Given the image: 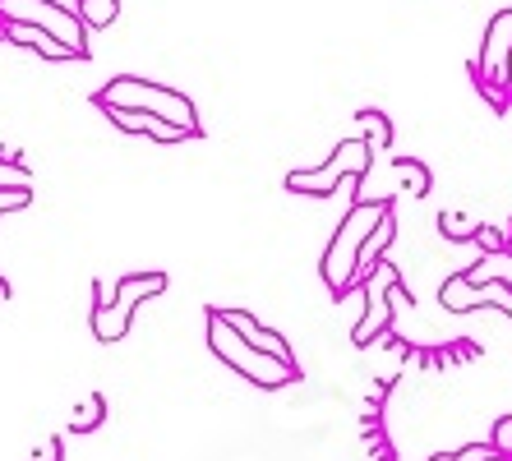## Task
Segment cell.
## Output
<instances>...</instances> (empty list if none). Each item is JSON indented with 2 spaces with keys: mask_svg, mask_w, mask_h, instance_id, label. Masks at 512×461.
<instances>
[{
  "mask_svg": "<svg viewBox=\"0 0 512 461\" xmlns=\"http://www.w3.org/2000/svg\"><path fill=\"white\" fill-rule=\"evenodd\" d=\"M97 107L102 111H148V116L167 120V125H180L185 134H199V111H194L190 97L167 88V83L134 79V74L111 79L107 88L97 93Z\"/></svg>",
  "mask_w": 512,
  "mask_h": 461,
  "instance_id": "6da1fadb",
  "label": "cell"
},
{
  "mask_svg": "<svg viewBox=\"0 0 512 461\" xmlns=\"http://www.w3.org/2000/svg\"><path fill=\"white\" fill-rule=\"evenodd\" d=\"M388 213H393V203H388V199H360L356 208L342 217V226L333 231V245L323 249V282H328V291H333V296H346L351 286H360L356 282L360 245H365V236H370V231Z\"/></svg>",
  "mask_w": 512,
  "mask_h": 461,
  "instance_id": "7a4b0ae2",
  "label": "cell"
},
{
  "mask_svg": "<svg viewBox=\"0 0 512 461\" xmlns=\"http://www.w3.org/2000/svg\"><path fill=\"white\" fill-rule=\"evenodd\" d=\"M208 346H213V355L222 365H231L240 379H250L254 388H282V383L300 379V365H286V360H273L268 351L250 346L222 319V309H208Z\"/></svg>",
  "mask_w": 512,
  "mask_h": 461,
  "instance_id": "3957f363",
  "label": "cell"
},
{
  "mask_svg": "<svg viewBox=\"0 0 512 461\" xmlns=\"http://www.w3.org/2000/svg\"><path fill=\"white\" fill-rule=\"evenodd\" d=\"M370 143L365 139H346L333 148V157L323 166H314V171H291L286 176V190L291 194H310V199H323V194H333L342 180H365L370 176Z\"/></svg>",
  "mask_w": 512,
  "mask_h": 461,
  "instance_id": "277c9868",
  "label": "cell"
},
{
  "mask_svg": "<svg viewBox=\"0 0 512 461\" xmlns=\"http://www.w3.org/2000/svg\"><path fill=\"white\" fill-rule=\"evenodd\" d=\"M0 19H5V24L42 28V33H51L56 42H65V47H70L79 60L88 56V28H84V19H79L74 10H60L56 0H0Z\"/></svg>",
  "mask_w": 512,
  "mask_h": 461,
  "instance_id": "5b68a950",
  "label": "cell"
},
{
  "mask_svg": "<svg viewBox=\"0 0 512 461\" xmlns=\"http://www.w3.org/2000/svg\"><path fill=\"white\" fill-rule=\"evenodd\" d=\"M508 51H512V10H499L485 28V42H480L476 56V83L485 88L494 102L503 107V79H508Z\"/></svg>",
  "mask_w": 512,
  "mask_h": 461,
  "instance_id": "8992f818",
  "label": "cell"
},
{
  "mask_svg": "<svg viewBox=\"0 0 512 461\" xmlns=\"http://www.w3.org/2000/svg\"><path fill=\"white\" fill-rule=\"evenodd\" d=\"M222 319L231 323V328L245 337L250 346H259V351H268L273 360H286V365H296V351H291V342H286L277 328H263L254 314H245V309H222Z\"/></svg>",
  "mask_w": 512,
  "mask_h": 461,
  "instance_id": "52a82bcc",
  "label": "cell"
},
{
  "mask_svg": "<svg viewBox=\"0 0 512 461\" xmlns=\"http://www.w3.org/2000/svg\"><path fill=\"white\" fill-rule=\"evenodd\" d=\"M130 323H134V305H93V332L97 342H125L130 337Z\"/></svg>",
  "mask_w": 512,
  "mask_h": 461,
  "instance_id": "ba28073f",
  "label": "cell"
},
{
  "mask_svg": "<svg viewBox=\"0 0 512 461\" xmlns=\"http://www.w3.org/2000/svg\"><path fill=\"white\" fill-rule=\"evenodd\" d=\"M393 236H397V222H393V213L383 217L379 226H374L370 236H365V245H360V259H356V282H365L374 272V263H383V254H388V245H393Z\"/></svg>",
  "mask_w": 512,
  "mask_h": 461,
  "instance_id": "9c48e42d",
  "label": "cell"
},
{
  "mask_svg": "<svg viewBox=\"0 0 512 461\" xmlns=\"http://www.w3.org/2000/svg\"><path fill=\"white\" fill-rule=\"evenodd\" d=\"M5 37L10 42H24V47H33L37 56H47V60H79L65 42H56L51 33H42V28H28V24H5Z\"/></svg>",
  "mask_w": 512,
  "mask_h": 461,
  "instance_id": "30bf717a",
  "label": "cell"
},
{
  "mask_svg": "<svg viewBox=\"0 0 512 461\" xmlns=\"http://www.w3.org/2000/svg\"><path fill=\"white\" fill-rule=\"evenodd\" d=\"M162 291H167V277H162V272H130V277L116 282V300L120 305H134V309H139V300L162 296Z\"/></svg>",
  "mask_w": 512,
  "mask_h": 461,
  "instance_id": "8fae6325",
  "label": "cell"
},
{
  "mask_svg": "<svg viewBox=\"0 0 512 461\" xmlns=\"http://www.w3.org/2000/svg\"><path fill=\"white\" fill-rule=\"evenodd\" d=\"M439 305L453 309V314H471V309H480V286L466 272H457V277H448L439 286Z\"/></svg>",
  "mask_w": 512,
  "mask_h": 461,
  "instance_id": "7c38bea8",
  "label": "cell"
},
{
  "mask_svg": "<svg viewBox=\"0 0 512 461\" xmlns=\"http://www.w3.org/2000/svg\"><path fill=\"white\" fill-rule=\"evenodd\" d=\"M365 120V143H370V153H388L393 148V120L383 116V111H360Z\"/></svg>",
  "mask_w": 512,
  "mask_h": 461,
  "instance_id": "4fadbf2b",
  "label": "cell"
},
{
  "mask_svg": "<svg viewBox=\"0 0 512 461\" xmlns=\"http://www.w3.org/2000/svg\"><path fill=\"white\" fill-rule=\"evenodd\" d=\"M102 420H107V397H102V392H93V397H88V402L70 415V429H74V434H93Z\"/></svg>",
  "mask_w": 512,
  "mask_h": 461,
  "instance_id": "5bb4252c",
  "label": "cell"
},
{
  "mask_svg": "<svg viewBox=\"0 0 512 461\" xmlns=\"http://www.w3.org/2000/svg\"><path fill=\"white\" fill-rule=\"evenodd\" d=\"M393 171H397V180L406 185V194L411 199H420V194H429V171L416 162V157H397L393 162Z\"/></svg>",
  "mask_w": 512,
  "mask_h": 461,
  "instance_id": "9a60e30c",
  "label": "cell"
},
{
  "mask_svg": "<svg viewBox=\"0 0 512 461\" xmlns=\"http://www.w3.org/2000/svg\"><path fill=\"white\" fill-rule=\"evenodd\" d=\"M439 231L448 240H476V226L466 222L462 213H439Z\"/></svg>",
  "mask_w": 512,
  "mask_h": 461,
  "instance_id": "2e32d148",
  "label": "cell"
},
{
  "mask_svg": "<svg viewBox=\"0 0 512 461\" xmlns=\"http://www.w3.org/2000/svg\"><path fill=\"white\" fill-rule=\"evenodd\" d=\"M489 457H499V452H494V443H471V448H462V452H448V457H429V461H489Z\"/></svg>",
  "mask_w": 512,
  "mask_h": 461,
  "instance_id": "e0dca14e",
  "label": "cell"
},
{
  "mask_svg": "<svg viewBox=\"0 0 512 461\" xmlns=\"http://www.w3.org/2000/svg\"><path fill=\"white\" fill-rule=\"evenodd\" d=\"M476 240L485 245V254H508V240L503 231H494V226H476Z\"/></svg>",
  "mask_w": 512,
  "mask_h": 461,
  "instance_id": "ac0fdd59",
  "label": "cell"
},
{
  "mask_svg": "<svg viewBox=\"0 0 512 461\" xmlns=\"http://www.w3.org/2000/svg\"><path fill=\"white\" fill-rule=\"evenodd\" d=\"M489 443H494V452H508L512 457V415H503L499 425H494V438H489Z\"/></svg>",
  "mask_w": 512,
  "mask_h": 461,
  "instance_id": "d6986e66",
  "label": "cell"
},
{
  "mask_svg": "<svg viewBox=\"0 0 512 461\" xmlns=\"http://www.w3.org/2000/svg\"><path fill=\"white\" fill-rule=\"evenodd\" d=\"M28 461H60V438H42Z\"/></svg>",
  "mask_w": 512,
  "mask_h": 461,
  "instance_id": "ffe728a7",
  "label": "cell"
},
{
  "mask_svg": "<svg viewBox=\"0 0 512 461\" xmlns=\"http://www.w3.org/2000/svg\"><path fill=\"white\" fill-rule=\"evenodd\" d=\"M5 300H10V282H5V277H0V305H5Z\"/></svg>",
  "mask_w": 512,
  "mask_h": 461,
  "instance_id": "44dd1931",
  "label": "cell"
},
{
  "mask_svg": "<svg viewBox=\"0 0 512 461\" xmlns=\"http://www.w3.org/2000/svg\"><path fill=\"white\" fill-rule=\"evenodd\" d=\"M503 88H508V97H512V51H508V79H503Z\"/></svg>",
  "mask_w": 512,
  "mask_h": 461,
  "instance_id": "7402d4cb",
  "label": "cell"
},
{
  "mask_svg": "<svg viewBox=\"0 0 512 461\" xmlns=\"http://www.w3.org/2000/svg\"><path fill=\"white\" fill-rule=\"evenodd\" d=\"M489 461H512V457H508V452H499V457H489Z\"/></svg>",
  "mask_w": 512,
  "mask_h": 461,
  "instance_id": "603a6c76",
  "label": "cell"
},
{
  "mask_svg": "<svg viewBox=\"0 0 512 461\" xmlns=\"http://www.w3.org/2000/svg\"><path fill=\"white\" fill-rule=\"evenodd\" d=\"M0 37H5V19H0Z\"/></svg>",
  "mask_w": 512,
  "mask_h": 461,
  "instance_id": "cb8c5ba5",
  "label": "cell"
}]
</instances>
